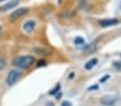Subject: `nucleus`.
<instances>
[{"instance_id":"obj_1","label":"nucleus","mask_w":121,"mask_h":106,"mask_svg":"<svg viewBox=\"0 0 121 106\" xmlns=\"http://www.w3.org/2000/svg\"><path fill=\"white\" fill-rule=\"evenodd\" d=\"M34 62V58L32 56L26 55V56H18L15 57L12 61L13 67L19 68V69H28L30 68Z\"/></svg>"},{"instance_id":"obj_2","label":"nucleus","mask_w":121,"mask_h":106,"mask_svg":"<svg viewBox=\"0 0 121 106\" xmlns=\"http://www.w3.org/2000/svg\"><path fill=\"white\" fill-rule=\"evenodd\" d=\"M19 77H21V73H19V71H17V70H12V71H10V73L8 74L7 84L9 86H13L14 84L19 79Z\"/></svg>"},{"instance_id":"obj_3","label":"nucleus","mask_w":121,"mask_h":106,"mask_svg":"<svg viewBox=\"0 0 121 106\" xmlns=\"http://www.w3.org/2000/svg\"><path fill=\"white\" fill-rule=\"evenodd\" d=\"M28 12H29V10H28L27 8H18V9H16L15 11L10 15V19H11L12 21H16V19L23 17L24 15H26Z\"/></svg>"},{"instance_id":"obj_4","label":"nucleus","mask_w":121,"mask_h":106,"mask_svg":"<svg viewBox=\"0 0 121 106\" xmlns=\"http://www.w3.org/2000/svg\"><path fill=\"white\" fill-rule=\"evenodd\" d=\"M116 103H117V98L112 94L104 95L101 99V104L104 106H114Z\"/></svg>"},{"instance_id":"obj_5","label":"nucleus","mask_w":121,"mask_h":106,"mask_svg":"<svg viewBox=\"0 0 121 106\" xmlns=\"http://www.w3.org/2000/svg\"><path fill=\"white\" fill-rule=\"evenodd\" d=\"M119 23L118 19L116 18H106V19H102L100 21V26L103 28L106 27H112V26H116Z\"/></svg>"},{"instance_id":"obj_6","label":"nucleus","mask_w":121,"mask_h":106,"mask_svg":"<svg viewBox=\"0 0 121 106\" xmlns=\"http://www.w3.org/2000/svg\"><path fill=\"white\" fill-rule=\"evenodd\" d=\"M19 3V0H10L8 3H5L4 5L0 7V12H5L8 10H11V9H14L18 5Z\"/></svg>"},{"instance_id":"obj_7","label":"nucleus","mask_w":121,"mask_h":106,"mask_svg":"<svg viewBox=\"0 0 121 106\" xmlns=\"http://www.w3.org/2000/svg\"><path fill=\"white\" fill-rule=\"evenodd\" d=\"M34 28H35V21H27L23 26L24 31L27 32V33L32 32V31L34 30Z\"/></svg>"},{"instance_id":"obj_8","label":"nucleus","mask_w":121,"mask_h":106,"mask_svg":"<svg viewBox=\"0 0 121 106\" xmlns=\"http://www.w3.org/2000/svg\"><path fill=\"white\" fill-rule=\"evenodd\" d=\"M95 49H96V43L95 42H92L91 44L86 45V47L84 48V55H90V54L94 53Z\"/></svg>"},{"instance_id":"obj_9","label":"nucleus","mask_w":121,"mask_h":106,"mask_svg":"<svg viewBox=\"0 0 121 106\" xmlns=\"http://www.w3.org/2000/svg\"><path fill=\"white\" fill-rule=\"evenodd\" d=\"M98 61H99L98 58H92V59H90L89 61H88V62L85 64V69L87 70V71H90V70H92L96 64H98Z\"/></svg>"},{"instance_id":"obj_10","label":"nucleus","mask_w":121,"mask_h":106,"mask_svg":"<svg viewBox=\"0 0 121 106\" xmlns=\"http://www.w3.org/2000/svg\"><path fill=\"white\" fill-rule=\"evenodd\" d=\"M33 51H34L35 54H38V55H42V56H48V55H50V53H52L49 49L42 48V47H35V48H33Z\"/></svg>"},{"instance_id":"obj_11","label":"nucleus","mask_w":121,"mask_h":106,"mask_svg":"<svg viewBox=\"0 0 121 106\" xmlns=\"http://www.w3.org/2000/svg\"><path fill=\"white\" fill-rule=\"evenodd\" d=\"M74 43H75V45H77V46H82V45H85V40L82 39V38L80 37H77L75 40H74Z\"/></svg>"},{"instance_id":"obj_12","label":"nucleus","mask_w":121,"mask_h":106,"mask_svg":"<svg viewBox=\"0 0 121 106\" xmlns=\"http://www.w3.org/2000/svg\"><path fill=\"white\" fill-rule=\"evenodd\" d=\"M59 90H60V85H57L53 90H50V91H49V94H52V95L57 94V92L59 91Z\"/></svg>"},{"instance_id":"obj_13","label":"nucleus","mask_w":121,"mask_h":106,"mask_svg":"<svg viewBox=\"0 0 121 106\" xmlns=\"http://www.w3.org/2000/svg\"><path fill=\"white\" fill-rule=\"evenodd\" d=\"M112 65H114V68L117 71H121V61H115L112 63Z\"/></svg>"},{"instance_id":"obj_14","label":"nucleus","mask_w":121,"mask_h":106,"mask_svg":"<svg viewBox=\"0 0 121 106\" xmlns=\"http://www.w3.org/2000/svg\"><path fill=\"white\" fill-rule=\"evenodd\" d=\"M4 67H5V61H4V59H0V71L4 69Z\"/></svg>"},{"instance_id":"obj_15","label":"nucleus","mask_w":121,"mask_h":106,"mask_svg":"<svg viewBox=\"0 0 121 106\" xmlns=\"http://www.w3.org/2000/svg\"><path fill=\"white\" fill-rule=\"evenodd\" d=\"M109 77H110L109 75H105V76H103V78H101L100 81H101V83H104V81H106L108 78H109Z\"/></svg>"},{"instance_id":"obj_16","label":"nucleus","mask_w":121,"mask_h":106,"mask_svg":"<svg viewBox=\"0 0 121 106\" xmlns=\"http://www.w3.org/2000/svg\"><path fill=\"white\" fill-rule=\"evenodd\" d=\"M46 62L44 60H39V62H38V67H41V65H45Z\"/></svg>"},{"instance_id":"obj_17","label":"nucleus","mask_w":121,"mask_h":106,"mask_svg":"<svg viewBox=\"0 0 121 106\" xmlns=\"http://www.w3.org/2000/svg\"><path fill=\"white\" fill-rule=\"evenodd\" d=\"M98 88H99V87H98V85H93V87H90L88 90H90V91H91V90H96Z\"/></svg>"},{"instance_id":"obj_18","label":"nucleus","mask_w":121,"mask_h":106,"mask_svg":"<svg viewBox=\"0 0 121 106\" xmlns=\"http://www.w3.org/2000/svg\"><path fill=\"white\" fill-rule=\"evenodd\" d=\"M61 106H71V103L70 102H63Z\"/></svg>"},{"instance_id":"obj_19","label":"nucleus","mask_w":121,"mask_h":106,"mask_svg":"<svg viewBox=\"0 0 121 106\" xmlns=\"http://www.w3.org/2000/svg\"><path fill=\"white\" fill-rule=\"evenodd\" d=\"M2 33V28H1V26H0V34Z\"/></svg>"},{"instance_id":"obj_20","label":"nucleus","mask_w":121,"mask_h":106,"mask_svg":"<svg viewBox=\"0 0 121 106\" xmlns=\"http://www.w3.org/2000/svg\"><path fill=\"white\" fill-rule=\"evenodd\" d=\"M46 106H54V105H53V104H47Z\"/></svg>"},{"instance_id":"obj_21","label":"nucleus","mask_w":121,"mask_h":106,"mask_svg":"<svg viewBox=\"0 0 121 106\" xmlns=\"http://www.w3.org/2000/svg\"><path fill=\"white\" fill-rule=\"evenodd\" d=\"M58 2H59V3H61V2H62V0H58Z\"/></svg>"},{"instance_id":"obj_22","label":"nucleus","mask_w":121,"mask_h":106,"mask_svg":"<svg viewBox=\"0 0 121 106\" xmlns=\"http://www.w3.org/2000/svg\"><path fill=\"white\" fill-rule=\"evenodd\" d=\"M1 1H3V0H0V2H1Z\"/></svg>"}]
</instances>
